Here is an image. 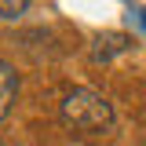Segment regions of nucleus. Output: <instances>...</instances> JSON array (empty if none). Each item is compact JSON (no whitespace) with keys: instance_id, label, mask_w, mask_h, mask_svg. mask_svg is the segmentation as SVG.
Wrapping results in <instances>:
<instances>
[{"instance_id":"5","label":"nucleus","mask_w":146,"mask_h":146,"mask_svg":"<svg viewBox=\"0 0 146 146\" xmlns=\"http://www.w3.org/2000/svg\"><path fill=\"white\" fill-rule=\"evenodd\" d=\"M135 18H139V22H143V26H146V11H135Z\"/></svg>"},{"instance_id":"3","label":"nucleus","mask_w":146,"mask_h":146,"mask_svg":"<svg viewBox=\"0 0 146 146\" xmlns=\"http://www.w3.org/2000/svg\"><path fill=\"white\" fill-rule=\"evenodd\" d=\"M18 95V73L7 66V62H0V121L7 117V110H11V102H15Z\"/></svg>"},{"instance_id":"2","label":"nucleus","mask_w":146,"mask_h":146,"mask_svg":"<svg viewBox=\"0 0 146 146\" xmlns=\"http://www.w3.org/2000/svg\"><path fill=\"white\" fill-rule=\"evenodd\" d=\"M135 48V36L128 33H117V29H110V33H99L91 36V62H113L117 55H124Z\"/></svg>"},{"instance_id":"1","label":"nucleus","mask_w":146,"mask_h":146,"mask_svg":"<svg viewBox=\"0 0 146 146\" xmlns=\"http://www.w3.org/2000/svg\"><path fill=\"white\" fill-rule=\"evenodd\" d=\"M58 117H62V124L70 131H80V135H106L117 124L110 99L99 95V91H91V88L66 91L62 102H58Z\"/></svg>"},{"instance_id":"4","label":"nucleus","mask_w":146,"mask_h":146,"mask_svg":"<svg viewBox=\"0 0 146 146\" xmlns=\"http://www.w3.org/2000/svg\"><path fill=\"white\" fill-rule=\"evenodd\" d=\"M29 11V4L26 0H0V22H15Z\"/></svg>"}]
</instances>
